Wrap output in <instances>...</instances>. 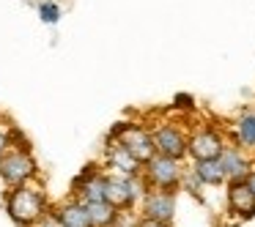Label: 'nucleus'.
Masks as SVG:
<instances>
[{"label": "nucleus", "instance_id": "obj_2", "mask_svg": "<svg viewBox=\"0 0 255 227\" xmlns=\"http://www.w3.org/2000/svg\"><path fill=\"white\" fill-rule=\"evenodd\" d=\"M143 178L148 183V189H162V192H178L181 189V161L176 159H167V156L156 153L148 164L143 167Z\"/></svg>", "mask_w": 255, "mask_h": 227}, {"label": "nucleus", "instance_id": "obj_9", "mask_svg": "<svg viewBox=\"0 0 255 227\" xmlns=\"http://www.w3.org/2000/svg\"><path fill=\"white\" fill-rule=\"evenodd\" d=\"M220 164H222V172H225L228 183L231 181H244V178L253 172V164H250L247 151H242L239 145H228L225 153L220 156Z\"/></svg>", "mask_w": 255, "mask_h": 227}, {"label": "nucleus", "instance_id": "obj_20", "mask_svg": "<svg viewBox=\"0 0 255 227\" xmlns=\"http://www.w3.org/2000/svg\"><path fill=\"white\" fill-rule=\"evenodd\" d=\"M6 145H8V137L3 132H0V156H3V151H6Z\"/></svg>", "mask_w": 255, "mask_h": 227}, {"label": "nucleus", "instance_id": "obj_14", "mask_svg": "<svg viewBox=\"0 0 255 227\" xmlns=\"http://www.w3.org/2000/svg\"><path fill=\"white\" fill-rule=\"evenodd\" d=\"M91 214V225L94 227H116L121 219V211H116L110 203H88L85 205Z\"/></svg>", "mask_w": 255, "mask_h": 227}, {"label": "nucleus", "instance_id": "obj_16", "mask_svg": "<svg viewBox=\"0 0 255 227\" xmlns=\"http://www.w3.org/2000/svg\"><path fill=\"white\" fill-rule=\"evenodd\" d=\"M36 227H63V225L58 222V216H55V214H47V216H44V219H41Z\"/></svg>", "mask_w": 255, "mask_h": 227}, {"label": "nucleus", "instance_id": "obj_5", "mask_svg": "<svg viewBox=\"0 0 255 227\" xmlns=\"http://www.w3.org/2000/svg\"><path fill=\"white\" fill-rule=\"evenodd\" d=\"M36 175V161L22 151H11V153L0 156V178L11 186H25V181Z\"/></svg>", "mask_w": 255, "mask_h": 227}, {"label": "nucleus", "instance_id": "obj_15", "mask_svg": "<svg viewBox=\"0 0 255 227\" xmlns=\"http://www.w3.org/2000/svg\"><path fill=\"white\" fill-rule=\"evenodd\" d=\"M39 17H41V22L55 25L58 19H61V8H58V3H41V6H39Z\"/></svg>", "mask_w": 255, "mask_h": 227}, {"label": "nucleus", "instance_id": "obj_4", "mask_svg": "<svg viewBox=\"0 0 255 227\" xmlns=\"http://www.w3.org/2000/svg\"><path fill=\"white\" fill-rule=\"evenodd\" d=\"M151 137H154V148L159 156H167V159H176V161H181L184 156H189V137L178 126L165 123V126H159Z\"/></svg>", "mask_w": 255, "mask_h": 227}, {"label": "nucleus", "instance_id": "obj_6", "mask_svg": "<svg viewBox=\"0 0 255 227\" xmlns=\"http://www.w3.org/2000/svg\"><path fill=\"white\" fill-rule=\"evenodd\" d=\"M176 216V192H162V189H148L143 197V219L170 225Z\"/></svg>", "mask_w": 255, "mask_h": 227}, {"label": "nucleus", "instance_id": "obj_19", "mask_svg": "<svg viewBox=\"0 0 255 227\" xmlns=\"http://www.w3.org/2000/svg\"><path fill=\"white\" fill-rule=\"evenodd\" d=\"M247 186L253 189V194H255V167H253V172L247 175Z\"/></svg>", "mask_w": 255, "mask_h": 227}, {"label": "nucleus", "instance_id": "obj_18", "mask_svg": "<svg viewBox=\"0 0 255 227\" xmlns=\"http://www.w3.org/2000/svg\"><path fill=\"white\" fill-rule=\"evenodd\" d=\"M137 227H170V225H162V222H151V219H143V222H137Z\"/></svg>", "mask_w": 255, "mask_h": 227}, {"label": "nucleus", "instance_id": "obj_17", "mask_svg": "<svg viewBox=\"0 0 255 227\" xmlns=\"http://www.w3.org/2000/svg\"><path fill=\"white\" fill-rule=\"evenodd\" d=\"M176 107H192V96L189 93H176Z\"/></svg>", "mask_w": 255, "mask_h": 227}, {"label": "nucleus", "instance_id": "obj_11", "mask_svg": "<svg viewBox=\"0 0 255 227\" xmlns=\"http://www.w3.org/2000/svg\"><path fill=\"white\" fill-rule=\"evenodd\" d=\"M55 216H58V222H61L63 227H94L91 225L88 208H85V203H80V200L63 203L61 208L55 211Z\"/></svg>", "mask_w": 255, "mask_h": 227}, {"label": "nucleus", "instance_id": "obj_13", "mask_svg": "<svg viewBox=\"0 0 255 227\" xmlns=\"http://www.w3.org/2000/svg\"><path fill=\"white\" fill-rule=\"evenodd\" d=\"M192 172L198 175V181L203 183V186H222V183H228L220 159H217V161H195Z\"/></svg>", "mask_w": 255, "mask_h": 227}, {"label": "nucleus", "instance_id": "obj_7", "mask_svg": "<svg viewBox=\"0 0 255 227\" xmlns=\"http://www.w3.org/2000/svg\"><path fill=\"white\" fill-rule=\"evenodd\" d=\"M225 203H228V211H231L233 216H239L242 222L255 219V194H253V189L247 186V178H244V181L228 183Z\"/></svg>", "mask_w": 255, "mask_h": 227}, {"label": "nucleus", "instance_id": "obj_21", "mask_svg": "<svg viewBox=\"0 0 255 227\" xmlns=\"http://www.w3.org/2000/svg\"><path fill=\"white\" fill-rule=\"evenodd\" d=\"M222 227H242V225H222Z\"/></svg>", "mask_w": 255, "mask_h": 227}, {"label": "nucleus", "instance_id": "obj_3", "mask_svg": "<svg viewBox=\"0 0 255 227\" xmlns=\"http://www.w3.org/2000/svg\"><path fill=\"white\" fill-rule=\"evenodd\" d=\"M225 140L217 129L206 126V129H198V132L189 137V156L192 161H217L222 153H225Z\"/></svg>", "mask_w": 255, "mask_h": 227}, {"label": "nucleus", "instance_id": "obj_10", "mask_svg": "<svg viewBox=\"0 0 255 227\" xmlns=\"http://www.w3.org/2000/svg\"><path fill=\"white\" fill-rule=\"evenodd\" d=\"M107 164L116 167L118 175H124V178H134V175H140V172H143V164H140V161L134 159V156L129 153L121 143L110 145V151H107Z\"/></svg>", "mask_w": 255, "mask_h": 227}, {"label": "nucleus", "instance_id": "obj_1", "mask_svg": "<svg viewBox=\"0 0 255 227\" xmlns=\"http://www.w3.org/2000/svg\"><path fill=\"white\" fill-rule=\"evenodd\" d=\"M6 211L19 227H30L39 225L47 216V203L44 194L33 186H14L11 192L6 194Z\"/></svg>", "mask_w": 255, "mask_h": 227}, {"label": "nucleus", "instance_id": "obj_8", "mask_svg": "<svg viewBox=\"0 0 255 227\" xmlns=\"http://www.w3.org/2000/svg\"><path fill=\"white\" fill-rule=\"evenodd\" d=\"M118 143H121L124 148H127L129 153H132V156H134V159H137L143 167H145V164H148V161L156 156L154 137H151V134L145 132V129L132 126V123H129V126H127V132H124L121 137H118Z\"/></svg>", "mask_w": 255, "mask_h": 227}, {"label": "nucleus", "instance_id": "obj_12", "mask_svg": "<svg viewBox=\"0 0 255 227\" xmlns=\"http://www.w3.org/2000/svg\"><path fill=\"white\" fill-rule=\"evenodd\" d=\"M233 140L242 151H255V112H242L233 123Z\"/></svg>", "mask_w": 255, "mask_h": 227}]
</instances>
